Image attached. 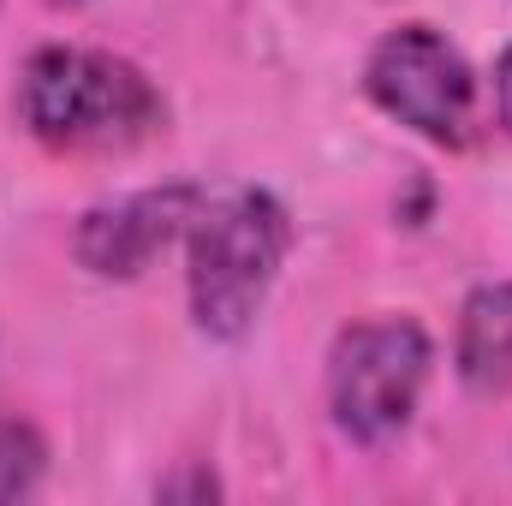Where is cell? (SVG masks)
Wrapping results in <instances>:
<instances>
[{"label":"cell","instance_id":"obj_1","mask_svg":"<svg viewBox=\"0 0 512 506\" xmlns=\"http://www.w3.org/2000/svg\"><path fill=\"white\" fill-rule=\"evenodd\" d=\"M18 120L60 155H131L167 131V102L120 54L42 48L18 72Z\"/></svg>","mask_w":512,"mask_h":506},{"label":"cell","instance_id":"obj_2","mask_svg":"<svg viewBox=\"0 0 512 506\" xmlns=\"http://www.w3.org/2000/svg\"><path fill=\"white\" fill-rule=\"evenodd\" d=\"M292 221L268 191H233L191 221V316L215 340H239L268 304Z\"/></svg>","mask_w":512,"mask_h":506},{"label":"cell","instance_id":"obj_3","mask_svg":"<svg viewBox=\"0 0 512 506\" xmlns=\"http://www.w3.org/2000/svg\"><path fill=\"white\" fill-rule=\"evenodd\" d=\"M429 381V334L411 316H370L352 322L334 340L328 358V405L334 423L376 447L387 435H399L417 411V393Z\"/></svg>","mask_w":512,"mask_h":506},{"label":"cell","instance_id":"obj_4","mask_svg":"<svg viewBox=\"0 0 512 506\" xmlns=\"http://www.w3.org/2000/svg\"><path fill=\"white\" fill-rule=\"evenodd\" d=\"M376 108L393 114L399 126H411L429 143H447L459 149L471 137V66L459 60V48L429 30V24H399L387 30L370 54V72H364Z\"/></svg>","mask_w":512,"mask_h":506},{"label":"cell","instance_id":"obj_5","mask_svg":"<svg viewBox=\"0 0 512 506\" xmlns=\"http://www.w3.org/2000/svg\"><path fill=\"white\" fill-rule=\"evenodd\" d=\"M203 197L197 185H161V191H131L120 203H102L78 221L72 233V251L90 274L102 280H131L143 274L155 256L167 251L191 221H197Z\"/></svg>","mask_w":512,"mask_h":506},{"label":"cell","instance_id":"obj_6","mask_svg":"<svg viewBox=\"0 0 512 506\" xmlns=\"http://www.w3.org/2000/svg\"><path fill=\"white\" fill-rule=\"evenodd\" d=\"M459 381L483 399L512 387V286H477L459 310Z\"/></svg>","mask_w":512,"mask_h":506},{"label":"cell","instance_id":"obj_7","mask_svg":"<svg viewBox=\"0 0 512 506\" xmlns=\"http://www.w3.org/2000/svg\"><path fill=\"white\" fill-rule=\"evenodd\" d=\"M42 471H48V441L36 435V423L0 411V506L36 495Z\"/></svg>","mask_w":512,"mask_h":506},{"label":"cell","instance_id":"obj_8","mask_svg":"<svg viewBox=\"0 0 512 506\" xmlns=\"http://www.w3.org/2000/svg\"><path fill=\"white\" fill-rule=\"evenodd\" d=\"M495 108H501V126L512 131V48L501 54V66H495Z\"/></svg>","mask_w":512,"mask_h":506},{"label":"cell","instance_id":"obj_9","mask_svg":"<svg viewBox=\"0 0 512 506\" xmlns=\"http://www.w3.org/2000/svg\"><path fill=\"white\" fill-rule=\"evenodd\" d=\"M161 495H215V477H185V483H161Z\"/></svg>","mask_w":512,"mask_h":506},{"label":"cell","instance_id":"obj_10","mask_svg":"<svg viewBox=\"0 0 512 506\" xmlns=\"http://www.w3.org/2000/svg\"><path fill=\"white\" fill-rule=\"evenodd\" d=\"M48 6H84V0H48Z\"/></svg>","mask_w":512,"mask_h":506}]
</instances>
